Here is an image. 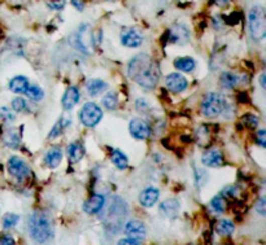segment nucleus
Masks as SVG:
<instances>
[{
    "label": "nucleus",
    "mask_w": 266,
    "mask_h": 245,
    "mask_svg": "<svg viewBox=\"0 0 266 245\" xmlns=\"http://www.w3.org/2000/svg\"><path fill=\"white\" fill-rule=\"evenodd\" d=\"M238 193V188L236 187H227L222 191V195L226 196V197H235Z\"/></svg>",
    "instance_id": "37"
},
{
    "label": "nucleus",
    "mask_w": 266,
    "mask_h": 245,
    "mask_svg": "<svg viewBox=\"0 0 266 245\" xmlns=\"http://www.w3.org/2000/svg\"><path fill=\"white\" fill-rule=\"evenodd\" d=\"M249 29L254 41H262L266 35V16L262 7L254 6L249 12Z\"/></svg>",
    "instance_id": "3"
},
{
    "label": "nucleus",
    "mask_w": 266,
    "mask_h": 245,
    "mask_svg": "<svg viewBox=\"0 0 266 245\" xmlns=\"http://www.w3.org/2000/svg\"><path fill=\"white\" fill-rule=\"evenodd\" d=\"M159 189L154 188V187H148L139 195V202L142 206L144 207H152L159 200Z\"/></svg>",
    "instance_id": "13"
},
{
    "label": "nucleus",
    "mask_w": 266,
    "mask_h": 245,
    "mask_svg": "<svg viewBox=\"0 0 266 245\" xmlns=\"http://www.w3.org/2000/svg\"><path fill=\"white\" fill-rule=\"evenodd\" d=\"M219 82H221V86H222L223 88L231 90V88H234L235 86L238 85L239 77L235 76L234 73L226 72V73H222V76H221Z\"/></svg>",
    "instance_id": "23"
},
{
    "label": "nucleus",
    "mask_w": 266,
    "mask_h": 245,
    "mask_svg": "<svg viewBox=\"0 0 266 245\" xmlns=\"http://www.w3.org/2000/svg\"><path fill=\"white\" fill-rule=\"evenodd\" d=\"M210 206H212L213 210L218 214L223 213L226 210V202L221 196H217V197L213 198L212 201H210Z\"/></svg>",
    "instance_id": "30"
},
{
    "label": "nucleus",
    "mask_w": 266,
    "mask_h": 245,
    "mask_svg": "<svg viewBox=\"0 0 266 245\" xmlns=\"http://www.w3.org/2000/svg\"><path fill=\"white\" fill-rule=\"evenodd\" d=\"M3 143L8 148L17 149L20 147V143H21V136H20L19 131L15 129L7 130L3 135Z\"/></svg>",
    "instance_id": "17"
},
{
    "label": "nucleus",
    "mask_w": 266,
    "mask_h": 245,
    "mask_svg": "<svg viewBox=\"0 0 266 245\" xmlns=\"http://www.w3.org/2000/svg\"><path fill=\"white\" fill-rule=\"evenodd\" d=\"M8 171L13 178H16L19 180L26 179L30 174V169H29L25 161H22L21 158L16 157V156L11 157L8 161Z\"/></svg>",
    "instance_id": "6"
},
{
    "label": "nucleus",
    "mask_w": 266,
    "mask_h": 245,
    "mask_svg": "<svg viewBox=\"0 0 266 245\" xmlns=\"http://www.w3.org/2000/svg\"><path fill=\"white\" fill-rule=\"evenodd\" d=\"M201 162L204 166L208 167H221L223 165V156L222 153L217 149H210L205 152L201 157Z\"/></svg>",
    "instance_id": "11"
},
{
    "label": "nucleus",
    "mask_w": 266,
    "mask_h": 245,
    "mask_svg": "<svg viewBox=\"0 0 266 245\" xmlns=\"http://www.w3.org/2000/svg\"><path fill=\"white\" fill-rule=\"evenodd\" d=\"M168 35H169L170 43L179 44V46H183V44H186L190 41V32L182 24H174L168 32Z\"/></svg>",
    "instance_id": "7"
},
{
    "label": "nucleus",
    "mask_w": 266,
    "mask_h": 245,
    "mask_svg": "<svg viewBox=\"0 0 266 245\" xmlns=\"http://www.w3.org/2000/svg\"><path fill=\"white\" fill-rule=\"evenodd\" d=\"M241 121H243L244 126H247L249 129H256L258 123H260L258 117L254 116V114H245V116H243Z\"/></svg>",
    "instance_id": "32"
},
{
    "label": "nucleus",
    "mask_w": 266,
    "mask_h": 245,
    "mask_svg": "<svg viewBox=\"0 0 266 245\" xmlns=\"http://www.w3.org/2000/svg\"><path fill=\"white\" fill-rule=\"evenodd\" d=\"M160 211L161 214H164L166 218H174L177 217V214L179 211V202L177 201L176 198H170L166 200L163 204L160 205Z\"/></svg>",
    "instance_id": "16"
},
{
    "label": "nucleus",
    "mask_w": 266,
    "mask_h": 245,
    "mask_svg": "<svg viewBox=\"0 0 266 245\" xmlns=\"http://www.w3.org/2000/svg\"><path fill=\"white\" fill-rule=\"evenodd\" d=\"M26 107H28V103H26L25 99L22 98H15L12 100V108L15 112H17V113H21V112H24V110L26 109Z\"/></svg>",
    "instance_id": "33"
},
{
    "label": "nucleus",
    "mask_w": 266,
    "mask_h": 245,
    "mask_svg": "<svg viewBox=\"0 0 266 245\" xmlns=\"http://www.w3.org/2000/svg\"><path fill=\"white\" fill-rule=\"evenodd\" d=\"M256 210L258 211V214H261L262 217L266 214V201L263 197H261L260 200H258V202L256 204Z\"/></svg>",
    "instance_id": "36"
},
{
    "label": "nucleus",
    "mask_w": 266,
    "mask_h": 245,
    "mask_svg": "<svg viewBox=\"0 0 266 245\" xmlns=\"http://www.w3.org/2000/svg\"><path fill=\"white\" fill-rule=\"evenodd\" d=\"M25 95L28 96L30 100L34 101H41L44 96V92L39 86H29L28 90H26Z\"/></svg>",
    "instance_id": "27"
},
{
    "label": "nucleus",
    "mask_w": 266,
    "mask_h": 245,
    "mask_svg": "<svg viewBox=\"0 0 266 245\" xmlns=\"http://www.w3.org/2000/svg\"><path fill=\"white\" fill-rule=\"evenodd\" d=\"M104 205H105V197L103 195H94L85 202L83 210L87 214H97L103 210Z\"/></svg>",
    "instance_id": "12"
},
{
    "label": "nucleus",
    "mask_w": 266,
    "mask_h": 245,
    "mask_svg": "<svg viewBox=\"0 0 266 245\" xmlns=\"http://www.w3.org/2000/svg\"><path fill=\"white\" fill-rule=\"evenodd\" d=\"M108 88V85L101 79H91L87 83V90L91 96H97V95L103 94Z\"/></svg>",
    "instance_id": "20"
},
{
    "label": "nucleus",
    "mask_w": 266,
    "mask_h": 245,
    "mask_svg": "<svg viewBox=\"0 0 266 245\" xmlns=\"http://www.w3.org/2000/svg\"><path fill=\"white\" fill-rule=\"evenodd\" d=\"M19 220L20 217L19 215H16V214H7L6 217L3 218V228L6 229L13 228V227L19 223Z\"/></svg>",
    "instance_id": "31"
},
{
    "label": "nucleus",
    "mask_w": 266,
    "mask_h": 245,
    "mask_svg": "<svg viewBox=\"0 0 266 245\" xmlns=\"http://www.w3.org/2000/svg\"><path fill=\"white\" fill-rule=\"evenodd\" d=\"M226 98L217 92H210L205 96L201 104V112L205 117H217L226 109Z\"/></svg>",
    "instance_id": "4"
},
{
    "label": "nucleus",
    "mask_w": 266,
    "mask_h": 245,
    "mask_svg": "<svg viewBox=\"0 0 266 245\" xmlns=\"http://www.w3.org/2000/svg\"><path fill=\"white\" fill-rule=\"evenodd\" d=\"M118 245H139V242L134 241V240H131V239H123V240H119Z\"/></svg>",
    "instance_id": "40"
},
{
    "label": "nucleus",
    "mask_w": 266,
    "mask_h": 245,
    "mask_svg": "<svg viewBox=\"0 0 266 245\" xmlns=\"http://www.w3.org/2000/svg\"><path fill=\"white\" fill-rule=\"evenodd\" d=\"M125 232L128 236V239L134 240V241L139 242L146 237V228L143 224L138 220H130L125 227Z\"/></svg>",
    "instance_id": "10"
},
{
    "label": "nucleus",
    "mask_w": 266,
    "mask_h": 245,
    "mask_svg": "<svg viewBox=\"0 0 266 245\" xmlns=\"http://www.w3.org/2000/svg\"><path fill=\"white\" fill-rule=\"evenodd\" d=\"M15 118H16V116H15V113H13L10 108H7V107L0 108V122L10 123V122H13Z\"/></svg>",
    "instance_id": "29"
},
{
    "label": "nucleus",
    "mask_w": 266,
    "mask_h": 245,
    "mask_svg": "<svg viewBox=\"0 0 266 245\" xmlns=\"http://www.w3.org/2000/svg\"><path fill=\"white\" fill-rule=\"evenodd\" d=\"M260 82H261V86H262L263 88H265V74H262V76H261V78H260Z\"/></svg>",
    "instance_id": "42"
},
{
    "label": "nucleus",
    "mask_w": 266,
    "mask_h": 245,
    "mask_svg": "<svg viewBox=\"0 0 266 245\" xmlns=\"http://www.w3.org/2000/svg\"><path fill=\"white\" fill-rule=\"evenodd\" d=\"M79 99H81V94H79L78 88L69 87L63 96V108L65 110L73 109L78 104Z\"/></svg>",
    "instance_id": "14"
},
{
    "label": "nucleus",
    "mask_w": 266,
    "mask_h": 245,
    "mask_svg": "<svg viewBox=\"0 0 266 245\" xmlns=\"http://www.w3.org/2000/svg\"><path fill=\"white\" fill-rule=\"evenodd\" d=\"M0 245H15V240L12 239V236H3L0 237Z\"/></svg>",
    "instance_id": "38"
},
{
    "label": "nucleus",
    "mask_w": 266,
    "mask_h": 245,
    "mask_svg": "<svg viewBox=\"0 0 266 245\" xmlns=\"http://www.w3.org/2000/svg\"><path fill=\"white\" fill-rule=\"evenodd\" d=\"M121 42L123 46L130 48L139 47L143 42V37L137 30H126L121 35Z\"/></svg>",
    "instance_id": "15"
},
{
    "label": "nucleus",
    "mask_w": 266,
    "mask_h": 245,
    "mask_svg": "<svg viewBox=\"0 0 266 245\" xmlns=\"http://www.w3.org/2000/svg\"><path fill=\"white\" fill-rule=\"evenodd\" d=\"M130 132L135 139L144 140L150 136L151 129L147 122H144L143 120H139V118H135L130 122Z\"/></svg>",
    "instance_id": "9"
},
{
    "label": "nucleus",
    "mask_w": 266,
    "mask_h": 245,
    "mask_svg": "<svg viewBox=\"0 0 266 245\" xmlns=\"http://www.w3.org/2000/svg\"><path fill=\"white\" fill-rule=\"evenodd\" d=\"M47 6L50 7L51 10L60 11L65 7V0H48Z\"/></svg>",
    "instance_id": "34"
},
{
    "label": "nucleus",
    "mask_w": 266,
    "mask_h": 245,
    "mask_svg": "<svg viewBox=\"0 0 266 245\" xmlns=\"http://www.w3.org/2000/svg\"><path fill=\"white\" fill-rule=\"evenodd\" d=\"M61 160H63V153L57 148H53V149H51L46 154V163H47V166L51 167V169H55V167L59 166Z\"/></svg>",
    "instance_id": "21"
},
{
    "label": "nucleus",
    "mask_w": 266,
    "mask_h": 245,
    "mask_svg": "<svg viewBox=\"0 0 266 245\" xmlns=\"http://www.w3.org/2000/svg\"><path fill=\"white\" fill-rule=\"evenodd\" d=\"M112 162L117 166V169L119 170H125L128 166V160L125 156V153L118 149L112 152Z\"/></svg>",
    "instance_id": "24"
},
{
    "label": "nucleus",
    "mask_w": 266,
    "mask_h": 245,
    "mask_svg": "<svg viewBox=\"0 0 266 245\" xmlns=\"http://www.w3.org/2000/svg\"><path fill=\"white\" fill-rule=\"evenodd\" d=\"M256 143L260 147L265 148L266 147V131L265 130H260V131L256 134Z\"/></svg>",
    "instance_id": "35"
},
{
    "label": "nucleus",
    "mask_w": 266,
    "mask_h": 245,
    "mask_svg": "<svg viewBox=\"0 0 266 245\" xmlns=\"http://www.w3.org/2000/svg\"><path fill=\"white\" fill-rule=\"evenodd\" d=\"M128 77L142 87L151 90L159 82V65L148 55H138L128 64Z\"/></svg>",
    "instance_id": "1"
},
{
    "label": "nucleus",
    "mask_w": 266,
    "mask_h": 245,
    "mask_svg": "<svg viewBox=\"0 0 266 245\" xmlns=\"http://www.w3.org/2000/svg\"><path fill=\"white\" fill-rule=\"evenodd\" d=\"M81 122L87 127H94L103 118V110L95 103H87L81 110Z\"/></svg>",
    "instance_id": "5"
},
{
    "label": "nucleus",
    "mask_w": 266,
    "mask_h": 245,
    "mask_svg": "<svg viewBox=\"0 0 266 245\" xmlns=\"http://www.w3.org/2000/svg\"><path fill=\"white\" fill-rule=\"evenodd\" d=\"M165 85L170 92L179 94V92H183L187 88V79L179 73H172L166 77Z\"/></svg>",
    "instance_id": "8"
},
{
    "label": "nucleus",
    "mask_w": 266,
    "mask_h": 245,
    "mask_svg": "<svg viewBox=\"0 0 266 245\" xmlns=\"http://www.w3.org/2000/svg\"><path fill=\"white\" fill-rule=\"evenodd\" d=\"M30 86L29 79L24 76H17L10 82V88L11 91L15 94H25L28 87Z\"/></svg>",
    "instance_id": "18"
},
{
    "label": "nucleus",
    "mask_w": 266,
    "mask_h": 245,
    "mask_svg": "<svg viewBox=\"0 0 266 245\" xmlns=\"http://www.w3.org/2000/svg\"><path fill=\"white\" fill-rule=\"evenodd\" d=\"M234 229H235L234 223L230 222V220L222 219L219 220L218 224H217V232L222 236H230L232 232H234Z\"/></svg>",
    "instance_id": "26"
},
{
    "label": "nucleus",
    "mask_w": 266,
    "mask_h": 245,
    "mask_svg": "<svg viewBox=\"0 0 266 245\" xmlns=\"http://www.w3.org/2000/svg\"><path fill=\"white\" fill-rule=\"evenodd\" d=\"M29 228L33 240L38 244H43L52 236V223L46 213L35 211L29 220Z\"/></svg>",
    "instance_id": "2"
},
{
    "label": "nucleus",
    "mask_w": 266,
    "mask_h": 245,
    "mask_svg": "<svg viewBox=\"0 0 266 245\" xmlns=\"http://www.w3.org/2000/svg\"><path fill=\"white\" fill-rule=\"evenodd\" d=\"M213 2H214V3H216L217 6H219V7H223V6H226V4L229 3V0H213Z\"/></svg>",
    "instance_id": "41"
},
{
    "label": "nucleus",
    "mask_w": 266,
    "mask_h": 245,
    "mask_svg": "<svg viewBox=\"0 0 266 245\" xmlns=\"http://www.w3.org/2000/svg\"><path fill=\"white\" fill-rule=\"evenodd\" d=\"M104 107L109 110H114L118 107V98L114 92H110V94L105 95V98L103 99Z\"/></svg>",
    "instance_id": "28"
},
{
    "label": "nucleus",
    "mask_w": 266,
    "mask_h": 245,
    "mask_svg": "<svg viewBox=\"0 0 266 245\" xmlns=\"http://www.w3.org/2000/svg\"><path fill=\"white\" fill-rule=\"evenodd\" d=\"M68 154H69V160L72 162H79L82 157L85 156V148L81 143H72L68 148Z\"/></svg>",
    "instance_id": "19"
},
{
    "label": "nucleus",
    "mask_w": 266,
    "mask_h": 245,
    "mask_svg": "<svg viewBox=\"0 0 266 245\" xmlns=\"http://www.w3.org/2000/svg\"><path fill=\"white\" fill-rule=\"evenodd\" d=\"M69 125H70V120H68V118H64V117H61V118H60V120L57 121L56 125H55V127L52 129V131L50 132V138L53 139V138H57V136H60L61 134H63L64 131H65V129Z\"/></svg>",
    "instance_id": "25"
},
{
    "label": "nucleus",
    "mask_w": 266,
    "mask_h": 245,
    "mask_svg": "<svg viewBox=\"0 0 266 245\" xmlns=\"http://www.w3.org/2000/svg\"><path fill=\"white\" fill-rule=\"evenodd\" d=\"M174 66L181 72L190 73L195 69V61L191 57H181V59H177L174 61Z\"/></svg>",
    "instance_id": "22"
},
{
    "label": "nucleus",
    "mask_w": 266,
    "mask_h": 245,
    "mask_svg": "<svg viewBox=\"0 0 266 245\" xmlns=\"http://www.w3.org/2000/svg\"><path fill=\"white\" fill-rule=\"evenodd\" d=\"M72 4L78 11H83L85 8V0H72Z\"/></svg>",
    "instance_id": "39"
}]
</instances>
